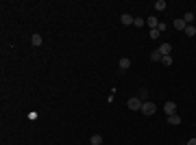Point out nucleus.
<instances>
[{"label":"nucleus","instance_id":"7ed1b4c3","mask_svg":"<svg viewBox=\"0 0 196 145\" xmlns=\"http://www.w3.org/2000/svg\"><path fill=\"white\" fill-rule=\"evenodd\" d=\"M163 113H166L168 117L174 115V113H177V104H174V102H166V104H163Z\"/></svg>","mask_w":196,"mask_h":145},{"label":"nucleus","instance_id":"6e6552de","mask_svg":"<svg viewBox=\"0 0 196 145\" xmlns=\"http://www.w3.org/2000/svg\"><path fill=\"white\" fill-rule=\"evenodd\" d=\"M31 43H33V45H41V43H44V39H41V35H39V33H35V35L31 37Z\"/></svg>","mask_w":196,"mask_h":145},{"label":"nucleus","instance_id":"9d476101","mask_svg":"<svg viewBox=\"0 0 196 145\" xmlns=\"http://www.w3.org/2000/svg\"><path fill=\"white\" fill-rule=\"evenodd\" d=\"M89 143H92V145H103V136H100V134H92Z\"/></svg>","mask_w":196,"mask_h":145},{"label":"nucleus","instance_id":"20e7f679","mask_svg":"<svg viewBox=\"0 0 196 145\" xmlns=\"http://www.w3.org/2000/svg\"><path fill=\"white\" fill-rule=\"evenodd\" d=\"M170 52H172V45H170L168 41L159 45V54H161V56H170Z\"/></svg>","mask_w":196,"mask_h":145},{"label":"nucleus","instance_id":"2eb2a0df","mask_svg":"<svg viewBox=\"0 0 196 145\" xmlns=\"http://www.w3.org/2000/svg\"><path fill=\"white\" fill-rule=\"evenodd\" d=\"M161 63H163L166 67H170V65H172V56H161Z\"/></svg>","mask_w":196,"mask_h":145},{"label":"nucleus","instance_id":"ddd939ff","mask_svg":"<svg viewBox=\"0 0 196 145\" xmlns=\"http://www.w3.org/2000/svg\"><path fill=\"white\" fill-rule=\"evenodd\" d=\"M133 26H137V28H144V26H146V22H144L142 17H135V20H133Z\"/></svg>","mask_w":196,"mask_h":145},{"label":"nucleus","instance_id":"9b49d317","mask_svg":"<svg viewBox=\"0 0 196 145\" xmlns=\"http://www.w3.org/2000/svg\"><path fill=\"white\" fill-rule=\"evenodd\" d=\"M183 33H185L187 37H194V35H196V26H194V24H187V28H185Z\"/></svg>","mask_w":196,"mask_h":145},{"label":"nucleus","instance_id":"a211bd4d","mask_svg":"<svg viewBox=\"0 0 196 145\" xmlns=\"http://www.w3.org/2000/svg\"><path fill=\"white\" fill-rule=\"evenodd\" d=\"M151 61H161V54H159V50H155V52L151 54Z\"/></svg>","mask_w":196,"mask_h":145},{"label":"nucleus","instance_id":"0eeeda50","mask_svg":"<svg viewBox=\"0 0 196 145\" xmlns=\"http://www.w3.org/2000/svg\"><path fill=\"white\" fill-rule=\"evenodd\" d=\"M172 26H174L177 31H185V28H187V24H185V20H179V17H177V20L172 22Z\"/></svg>","mask_w":196,"mask_h":145},{"label":"nucleus","instance_id":"dca6fc26","mask_svg":"<svg viewBox=\"0 0 196 145\" xmlns=\"http://www.w3.org/2000/svg\"><path fill=\"white\" fill-rule=\"evenodd\" d=\"M155 9H157V11H163V9H166V2H163V0H157V2H155Z\"/></svg>","mask_w":196,"mask_h":145},{"label":"nucleus","instance_id":"f8f14e48","mask_svg":"<svg viewBox=\"0 0 196 145\" xmlns=\"http://www.w3.org/2000/svg\"><path fill=\"white\" fill-rule=\"evenodd\" d=\"M131 67V59H120V69H129Z\"/></svg>","mask_w":196,"mask_h":145},{"label":"nucleus","instance_id":"423d86ee","mask_svg":"<svg viewBox=\"0 0 196 145\" xmlns=\"http://www.w3.org/2000/svg\"><path fill=\"white\" fill-rule=\"evenodd\" d=\"M168 124H170V126H181V115H177V113L170 115V117H168Z\"/></svg>","mask_w":196,"mask_h":145},{"label":"nucleus","instance_id":"f257e3e1","mask_svg":"<svg viewBox=\"0 0 196 145\" xmlns=\"http://www.w3.org/2000/svg\"><path fill=\"white\" fill-rule=\"evenodd\" d=\"M142 113H144V115H155V113H157L155 102H144V104H142Z\"/></svg>","mask_w":196,"mask_h":145},{"label":"nucleus","instance_id":"aec40b11","mask_svg":"<svg viewBox=\"0 0 196 145\" xmlns=\"http://www.w3.org/2000/svg\"><path fill=\"white\" fill-rule=\"evenodd\" d=\"M185 145H196V139H190V141H187Z\"/></svg>","mask_w":196,"mask_h":145},{"label":"nucleus","instance_id":"f3484780","mask_svg":"<svg viewBox=\"0 0 196 145\" xmlns=\"http://www.w3.org/2000/svg\"><path fill=\"white\" fill-rule=\"evenodd\" d=\"M183 20H185V24H192V22H194V13H185Z\"/></svg>","mask_w":196,"mask_h":145},{"label":"nucleus","instance_id":"4468645a","mask_svg":"<svg viewBox=\"0 0 196 145\" xmlns=\"http://www.w3.org/2000/svg\"><path fill=\"white\" fill-rule=\"evenodd\" d=\"M137 98H139L142 102H148V100H146V98H148V91H146V89H142V91H139V95H137Z\"/></svg>","mask_w":196,"mask_h":145},{"label":"nucleus","instance_id":"1a4fd4ad","mask_svg":"<svg viewBox=\"0 0 196 145\" xmlns=\"http://www.w3.org/2000/svg\"><path fill=\"white\" fill-rule=\"evenodd\" d=\"M133 20H135V17H133V15H129V13H124V15L120 17V22H122V24H127V26H129V24H133Z\"/></svg>","mask_w":196,"mask_h":145},{"label":"nucleus","instance_id":"f03ea898","mask_svg":"<svg viewBox=\"0 0 196 145\" xmlns=\"http://www.w3.org/2000/svg\"><path fill=\"white\" fill-rule=\"evenodd\" d=\"M142 104H144V102H142L139 98H131V100L127 102V106H129L131 111H142Z\"/></svg>","mask_w":196,"mask_h":145},{"label":"nucleus","instance_id":"39448f33","mask_svg":"<svg viewBox=\"0 0 196 145\" xmlns=\"http://www.w3.org/2000/svg\"><path fill=\"white\" fill-rule=\"evenodd\" d=\"M146 26H148L151 31H155V28H159V20H157L155 15H151L148 20H146Z\"/></svg>","mask_w":196,"mask_h":145},{"label":"nucleus","instance_id":"6ab92c4d","mask_svg":"<svg viewBox=\"0 0 196 145\" xmlns=\"http://www.w3.org/2000/svg\"><path fill=\"white\" fill-rule=\"evenodd\" d=\"M159 35H161V33H159V28H155V31H151V39H159Z\"/></svg>","mask_w":196,"mask_h":145}]
</instances>
